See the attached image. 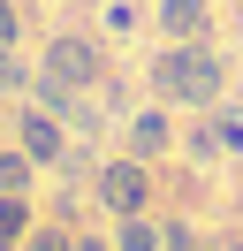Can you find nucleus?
I'll use <instances>...</instances> for the list:
<instances>
[{
	"mask_svg": "<svg viewBox=\"0 0 243 251\" xmlns=\"http://www.w3.org/2000/svg\"><path fill=\"white\" fill-rule=\"evenodd\" d=\"M129 145H137V152H160V145H167V114H160V107L137 114V122H129Z\"/></svg>",
	"mask_w": 243,
	"mask_h": 251,
	"instance_id": "nucleus-8",
	"label": "nucleus"
},
{
	"mask_svg": "<svg viewBox=\"0 0 243 251\" xmlns=\"http://www.w3.org/2000/svg\"><path fill=\"white\" fill-rule=\"evenodd\" d=\"M76 251H106V244H76Z\"/></svg>",
	"mask_w": 243,
	"mask_h": 251,
	"instance_id": "nucleus-13",
	"label": "nucleus"
},
{
	"mask_svg": "<svg viewBox=\"0 0 243 251\" xmlns=\"http://www.w3.org/2000/svg\"><path fill=\"white\" fill-rule=\"evenodd\" d=\"M228 251H243V244H228Z\"/></svg>",
	"mask_w": 243,
	"mask_h": 251,
	"instance_id": "nucleus-14",
	"label": "nucleus"
},
{
	"mask_svg": "<svg viewBox=\"0 0 243 251\" xmlns=\"http://www.w3.org/2000/svg\"><path fill=\"white\" fill-rule=\"evenodd\" d=\"M152 92L175 99V107H213V99H220V53H213L205 38L167 46L160 61H152Z\"/></svg>",
	"mask_w": 243,
	"mask_h": 251,
	"instance_id": "nucleus-1",
	"label": "nucleus"
},
{
	"mask_svg": "<svg viewBox=\"0 0 243 251\" xmlns=\"http://www.w3.org/2000/svg\"><path fill=\"white\" fill-rule=\"evenodd\" d=\"M205 16H213V0H160V31L167 38H197Z\"/></svg>",
	"mask_w": 243,
	"mask_h": 251,
	"instance_id": "nucleus-5",
	"label": "nucleus"
},
{
	"mask_svg": "<svg viewBox=\"0 0 243 251\" xmlns=\"http://www.w3.org/2000/svg\"><path fill=\"white\" fill-rule=\"evenodd\" d=\"M23 236H30V205L0 190V251H15V244H23Z\"/></svg>",
	"mask_w": 243,
	"mask_h": 251,
	"instance_id": "nucleus-6",
	"label": "nucleus"
},
{
	"mask_svg": "<svg viewBox=\"0 0 243 251\" xmlns=\"http://www.w3.org/2000/svg\"><path fill=\"white\" fill-rule=\"evenodd\" d=\"M15 145H23L38 168H46V160H61V114H53V107H23V129H15Z\"/></svg>",
	"mask_w": 243,
	"mask_h": 251,
	"instance_id": "nucleus-4",
	"label": "nucleus"
},
{
	"mask_svg": "<svg viewBox=\"0 0 243 251\" xmlns=\"http://www.w3.org/2000/svg\"><path fill=\"white\" fill-rule=\"evenodd\" d=\"M0 84H23V61H15L8 46H0Z\"/></svg>",
	"mask_w": 243,
	"mask_h": 251,
	"instance_id": "nucleus-11",
	"label": "nucleus"
},
{
	"mask_svg": "<svg viewBox=\"0 0 243 251\" xmlns=\"http://www.w3.org/2000/svg\"><path fill=\"white\" fill-rule=\"evenodd\" d=\"M160 244H167V236L152 228L145 213H129V221H122V251H160Z\"/></svg>",
	"mask_w": 243,
	"mask_h": 251,
	"instance_id": "nucleus-9",
	"label": "nucleus"
},
{
	"mask_svg": "<svg viewBox=\"0 0 243 251\" xmlns=\"http://www.w3.org/2000/svg\"><path fill=\"white\" fill-rule=\"evenodd\" d=\"M0 46H15V8L0 0Z\"/></svg>",
	"mask_w": 243,
	"mask_h": 251,
	"instance_id": "nucleus-12",
	"label": "nucleus"
},
{
	"mask_svg": "<svg viewBox=\"0 0 243 251\" xmlns=\"http://www.w3.org/2000/svg\"><path fill=\"white\" fill-rule=\"evenodd\" d=\"M99 198L114 205L122 221H129V213H145V198H152V168H145V160H114V168L99 175Z\"/></svg>",
	"mask_w": 243,
	"mask_h": 251,
	"instance_id": "nucleus-3",
	"label": "nucleus"
},
{
	"mask_svg": "<svg viewBox=\"0 0 243 251\" xmlns=\"http://www.w3.org/2000/svg\"><path fill=\"white\" fill-rule=\"evenodd\" d=\"M30 168H38V160H30L23 145H15V152H0V190H8V198H23V190H30Z\"/></svg>",
	"mask_w": 243,
	"mask_h": 251,
	"instance_id": "nucleus-7",
	"label": "nucleus"
},
{
	"mask_svg": "<svg viewBox=\"0 0 243 251\" xmlns=\"http://www.w3.org/2000/svg\"><path fill=\"white\" fill-rule=\"evenodd\" d=\"M46 76L91 92V84H99V46H91V38H53V46H46Z\"/></svg>",
	"mask_w": 243,
	"mask_h": 251,
	"instance_id": "nucleus-2",
	"label": "nucleus"
},
{
	"mask_svg": "<svg viewBox=\"0 0 243 251\" xmlns=\"http://www.w3.org/2000/svg\"><path fill=\"white\" fill-rule=\"evenodd\" d=\"M30 251H76V244H69L61 228H30Z\"/></svg>",
	"mask_w": 243,
	"mask_h": 251,
	"instance_id": "nucleus-10",
	"label": "nucleus"
}]
</instances>
